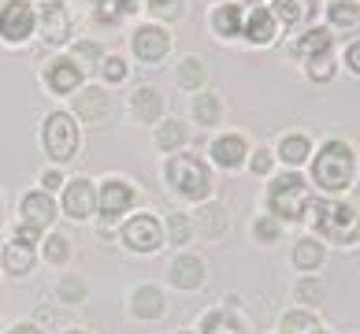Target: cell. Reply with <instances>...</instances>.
I'll return each instance as SVG.
<instances>
[{"label": "cell", "instance_id": "83f0119b", "mask_svg": "<svg viewBox=\"0 0 360 334\" xmlns=\"http://www.w3.org/2000/svg\"><path fill=\"white\" fill-rule=\"evenodd\" d=\"M356 19H360V8L353 0H335L330 4V23L335 26H356Z\"/></svg>", "mask_w": 360, "mask_h": 334}, {"label": "cell", "instance_id": "60d3db41", "mask_svg": "<svg viewBox=\"0 0 360 334\" xmlns=\"http://www.w3.org/2000/svg\"><path fill=\"white\" fill-rule=\"evenodd\" d=\"M249 167L257 171V175H268V171H271V156H268V153L260 149L257 156H252V164H249Z\"/></svg>", "mask_w": 360, "mask_h": 334}, {"label": "cell", "instance_id": "5b68a950", "mask_svg": "<svg viewBox=\"0 0 360 334\" xmlns=\"http://www.w3.org/2000/svg\"><path fill=\"white\" fill-rule=\"evenodd\" d=\"M45 149L49 156L56 160V164H68V160H75V149H78V127L71 115L63 112H52L45 119Z\"/></svg>", "mask_w": 360, "mask_h": 334}, {"label": "cell", "instance_id": "4fadbf2b", "mask_svg": "<svg viewBox=\"0 0 360 334\" xmlns=\"http://www.w3.org/2000/svg\"><path fill=\"white\" fill-rule=\"evenodd\" d=\"M171 283H175L179 290H197L205 283V264L197 257H179L175 264H171Z\"/></svg>", "mask_w": 360, "mask_h": 334}, {"label": "cell", "instance_id": "5bb4252c", "mask_svg": "<svg viewBox=\"0 0 360 334\" xmlns=\"http://www.w3.org/2000/svg\"><path fill=\"white\" fill-rule=\"evenodd\" d=\"M45 82L56 93H71V89H78V82H82V71L75 67V60H56V63H49Z\"/></svg>", "mask_w": 360, "mask_h": 334}, {"label": "cell", "instance_id": "d4e9b609", "mask_svg": "<svg viewBox=\"0 0 360 334\" xmlns=\"http://www.w3.org/2000/svg\"><path fill=\"white\" fill-rule=\"evenodd\" d=\"M97 19L101 23H115L119 15H130V11L138 8V0H97Z\"/></svg>", "mask_w": 360, "mask_h": 334}, {"label": "cell", "instance_id": "3957f363", "mask_svg": "<svg viewBox=\"0 0 360 334\" xmlns=\"http://www.w3.org/2000/svg\"><path fill=\"white\" fill-rule=\"evenodd\" d=\"M271 212L278 219H290V223H297L304 216V208H309V182H304L301 175H283V179H275L271 182Z\"/></svg>", "mask_w": 360, "mask_h": 334}, {"label": "cell", "instance_id": "277c9868", "mask_svg": "<svg viewBox=\"0 0 360 334\" xmlns=\"http://www.w3.org/2000/svg\"><path fill=\"white\" fill-rule=\"evenodd\" d=\"M167 182L190 200H205L212 193V175L197 156H175L167 164Z\"/></svg>", "mask_w": 360, "mask_h": 334}, {"label": "cell", "instance_id": "c3c4849f", "mask_svg": "<svg viewBox=\"0 0 360 334\" xmlns=\"http://www.w3.org/2000/svg\"><path fill=\"white\" fill-rule=\"evenodd\" d=\"M182 334H190V330H182Z\"/></svg>", "mask_w": 360, "mask_h": 334}, {"label": "cell", "instance_id": "4dcf8cb0", "mask_svg": "<svg viewBox=\"0 0 360 334\" xmlns=\"http://www.w3.org/2000/svg\"><path fill=\"white\" fill-rule=\"evenodd\" d=\"M283 330L286 334H316V316L312 312H290L283 319Z\"/></svg>", "mask_w": 360, "mask_h": 334}, {"label": "cell", "instance_id": "d6986e66", "mask_svg": "<svg viewBox=\"0 0 360 334\" xmlns=\"http://www.w3.org/2000/svg\"><path fill=\"white\" fill-rule=\"evenodd\" d=\"M327 49H330V34H327V30H309L304 37H297V41H293V56L316 60V56H327Z\"/></svg>", "mask_w": 360, "mask_h": 334}, {"label": "cell", "instance_id": "2e32d148", "mask_svg": "<svg viewBox=\"0 0 360 334\" xmlns=\"http://www.w3.org/2000/svg\"><path fill=\"white\" fill-rule=\"evenodd\" d=\"M4 267H8V275H30V267H34V245L15 238V242L4 249Z\"/></svg>", "mask_w": 360, "mask_h": 334}, {"label": "cell", "instance_id": "e575fe53", "mask_svg": "<svg viewBox=\"0 0 360 334\" xmlns=\"http://www.w3.org/2000/svg\"><path fill=\"white\" fill-rule=\"evenodd\" d=\"M167 231H171V242L175 245H186L190 242V216H171Z\"/></svg>", "mask_w": 360, "mask_h": 334}, {"label": "cell", "instance_id": "ac0fdd59", "mask_svg": "<svg viewBox=\"0 0 360 334\" xmlns=\"http://www.w3.org/2000/svg\"><path fill=\"white\" fill-rule=\"evenodd\" d=\"M245 37H249V41H257V45H268L275 37V19L264 8H252V15L245 23Z\"/></svg>", "mask_w": 360, "mask_h": 334}, {"label": "cell", "instance_id": "30bf717a", "mask_svg": "<svg viewBox=\"0 0 360 334\" xmlns=\"http://www.w3.org/2000/svg\"><path fill=\"white\" fill-rule=\"evenodd\" d=\"M130 205H134V190H130L127 182H119V179L104 182V190H101V197H97V208L104 212V216L115 219V216H123Z\"/></svg>", "mask_w": 360, "mask_h": 334}, {"label": "cell", "instance_id": "8fae6325", "mask_svg": "<svg viewBox=\"0 0 360 334\" xmlns=\"http://www.w3.org/2000/svg\"><path fill=\"white\" fill-rule=\"evenodd\" d=\"M134 52H138V60H145V63L160 60L167 52V34L160 30V26H141V30L134 34Z\"/></svg>", "mask_w": 360, "mask_h": 334}, {"label": "cell", "instance_id": "836d02e7", "mask_svg": "<svg viewBox=\"0 0 360 334\" xmlns=\"http://www.w3.org/2000/svg\"><path fill=\"white\" fill-rule=\"evenodd\" d=\"M82 297H86V283H82V278H75V275H68L60 283V301L63 304H75V301H82Z\"/></svg>", "mask_w": 360, "mask_h": 334}, {"label": "cell", "instance_id": "ba28073f", "mask_svg": "<svg viewBox=\"0 0 360 334\" xmlns=\"http://www.w3.org/2000/svg\"><path fill=\"white\" fill-rule=\"evenodd\" d=\"M34 30V8L26 0H11V4L0 11V34L8 41H22L26 34Z\"/></svg>", "mask_w": 360, "mask_h": 334}, {"label": "cell", "instance_id": "7a4b0ae2", "mask_svg": "<svg viewBox=\"0 0 360 334\" xmlns=\"http://www.w3.org/2000/svg\"><path fill=\"white\" fill-rule=\"evenodd\" d=\"M316 226L330 242H356L360 238V212L342 200H323L316 208Z\"/></svg>", "mask_w": 360, "mask_h": 334}, {"label": "cell", "instance_id": "f546056e", "mask_svg": "<svg viewBox=\"0 0 360 334\" xmlns=\"http://www.w3.org/2000/svg\"><path fill=\"white\" fill-rule=\"evenodd\" d=\"M223 226H226V212H223V205H208L205 212H201V231L205 234H223Z\"/></svg>", "mask_w": 360, "mask_h": 334}, {"label": "cell", "instance_id": "7c38bea8", "mask_svg": "<svg viewBox=\"0 0 360 334\" xmlns=\"http://www.w3.org/2000/svg\"><path fill=\"white\" fill-rule=\"evenodd\" d=\"M41 30H45V41L52 45H63L71 34V23H68V11H63L56 0H49L45 11H41Z\"/></svg>", "mask_w": 360, "mask_h": 334}, {"label": "cell", "instance_id": "d6a6232c", "mask_svg": "<svg viewBox=\"0 0 360 334\" xmlns=\"http://www.w3.org/2000/svg\"><path fill=\"white\" fill-rule=\"evenodd\" d=\"M193 115L201 119L205 127H212L219 119V97H212V93H205V97H197V104H193Z\"/></svg>", "mask_w": 360, "mask_h": 334}, {"label": "cell", "instance_id": "cb8c5ba5", "mask_svg": "<svg viewBox=\"0 0 360 334\" xmlns=\"http://www.w3.org/2000/svg\"><path fill=\"white\" fill-rule=\"evenodd\" d=\"M278 156H283L290 167H297V164H304V160H309V141H304L301 134H293V138H283V149H278Z\"/></svg>", "mask_w": 360, "mask_h": 334}, {"label": "cell", "instance_id": "6da1fadb", "mask_svg": "<svg viewBox=\"0 0 360 334\" xmlns=\"http://www.w3.org/2000/svg\"><path fill=\"white\" fill-rule=\"evenodd\" d=\"M312 175L323 190H345L353 179V149L342 141H327L312 164Z\"/></svg>", "mask_w": 360, "mask_h": 334}, {"label": "cell", "instance_id": "ee69618b", "mask_svg": "<svg viewBox=\"0 0 360 334\" xmlns=\"http://www.w3.org/2000/svg\"><path fill=\"white\" fill-rule=\"evenodd\" d=\"M41 182H45V186H49V190H56V186H63V179H60V175H56V171H49V175H45V179H41Z\"/></svg>", "mask_w": 360, "mask_h": 334}, {"label": "cell", "instance_id": "44dd1931", "mask_svg": "<svg viewBox=\"0 0 360 334\" xmlns=\"http://www.w3.org/2000/svg\"><path fill=\"white\" fill-rule=\"evenodd\" d=\"M75 112L86 119V123H93V119H101L104 112H108V97H104L101 89H86L82 97H75Z\"/></svg>", "mask_w": 360, "mask_h": 334}, {"label": "cell", "instance_id": "b9f144b4", "mask_svg": "<svg viewBox=\"0 0 360 334\" xmlns=\"http://www.w3.org/2000/svg\"><path fill=\"white\" fill-rule=\"evenodd\" d=\"M257 238H264V242H271V238H275V223H271V219L257 223Z\"/></svg>", "mask_w": 360, "mask_h": 334}, {"label": "cell", "instance_id": "f1b7e54d", "mask_svg": "<svg viewBox=\"0 0 360 334\" xmlns=\"http://www.w3.org/2000/svg\"><path fill=\"white\" fill-rule=\"evenodd\" d=\"M182 141H186V130H182V123H175V119L156 130V145H160V149H179Z\"/></svg>", "mask_w": 360, "mask_h": 334}, {"label": "cell", "instance_id": "52a82bcc", "mask_svg": "<svg viewBox=\"0 0 360 334\" xmlns=\"http://www.w3.org/2000/svg\"><path fill=\"white\" fill-rule=\"evenodd\" d=\"M56 216V205H52L49 193H26L22 197V223L19 231H30V234H41L45 226Z\"/></svg>", "mask_w": 360, "mask_h": 334}, {"label": "cell", "instance_id": "e0dca14e", "mask_svg": "<svg viewBox=\"0 0 360 334\" xmlns=\"http://www.w3.org/2000/svg\"><path fill=\"white\" fill-rule=\"evenodd\" d=\"M160 112H164V101H160V93L153 86L134 89V115L141 119V123H156Z\"/></svg>", "mask_w": 360, "mask_h": 334}, {"label": "cell", "instance_id": "8992f818", "mask_svg": "<svg viewBox=\"0 0 360 334\" xmlns=\"http://www.w3.org/2000/svg\"><path fill=\"white\" fill-rule=\"evenodd\" d=\"M123 242L134 252H156L164 245V231H160V223L153 216H134L123 226Z\"/></svg>", "mask_w": 360, "mask_h": 334}, {"label": "cell", "instance_id": "4316f807", "mask_svg": "<svg viewBox=\"0 0 360 334\" xmlns=\"http://www.w3.org/2000/svg\"><path fill=\"white\" fill-rule=\"evenodd\" d=\"M216 30H219L223 37H234L238 30H242V11L231 8V4L219 8V11H216Z\"/></svg>", "mask_w": 360, "mask_h": 334}, {"label": "cell", "instance_id": "8d00e7d4", "mask_svg": "<svg viewBox=\"0 0 360 334\" xmlns=\"http://www.w3.org/2000/svg\"><path fill=\"white\" fill-rule=\"evenodd\" d=\"M330 75H335V63H330L327 56H316L312 67H309V78H312V82H327Z\"/></svg>", "mask_w": 360, "mask_h": 334}, {"label": "cell", "instance_id": "603a6c76", "mask_svg": "<svg viewBox=\"0 0 360 334\" xmlns=\"http://www.w3.org/2000/svg\"><path fill=\"white\" fill-rule=\"evenodd\" d=\"M293 264L301 267V271H312V267L323 264V245L312 242V238H304V242L293 245Z\"/></svg>", "mask_w": 360, "mask_h": 334}, {"label": "cell", "instance_id": "d590c367", "mask_svg": "<svg viewBox=\"0 0 360 334\" xmlns=\"http://www.w3.org/2000/svg\"><path fill=\"white\" fill-rule=\"evenodd\" d=\"M45 257H49L52 264H63V260H68V238H63V234H52L49 242H45Z\"/></svg>", "mask_w": 360, "mask_h": 334}, {"label": "cell", "instance_id": "7dc6e473", "mask_svg": "<svg viewBox=\"0 0 360 334\" xmlns=\"http://www.w3.org/2000/svg\"><path fill=\"white\" fill-rule=\"evenodd\" d=\"M223 334H238V330H223Z\"/></svg>", "mask_w": 360, "mask_h": 334}, {"label": "cell", "instance_id": "484cf974", "mask_svg": "<svg viewBox=\"0 0 360 334\" xmlns=\"http://www.w3.org/2000/svg\"><path fill=\"white\" fill-rule=\"evenodd\" d=\"M293 293H297V304H319L327 297V286L319 283V278H301Z\"/></svg>", "mask_w": 360, "mask_h": 334}, {"label": "cell", "instance_id": "bcb514c9", "mask_svg": "<svg viewBox=\"0 0 360 334\" xmlns=\"http://www.w3.org/2000/svg\"><path fill=\"white\" fill-rule=\"evenodd\" d=\"M68 334H86V330H68Z\"/></svg>", "mask_w": 360, "mask_h": 334}, {"label": "cell", "instance_id": "74e56055", "mask_svg": "<svg viewBox=\"0 0 360 334\" xmlns=\"http://www.w3.org/2000/svg\"><path fill=\"white\" fill-rule=\"evenodd\" d=\"M104 78H108V82H123V78H127V63L119 60V56L104 60Z\"/></svg>", "mask_w": 360, "mask_h": 334}, {"label": "cell", "instance_id": "ab89813d", "mask_svg": "<svg viewBox=\"0 0 360 334\" xmlns=\"http://www.w3.org/2000/svg\"><path fill=\"white\" fill-rule=\"evenodd\" d=\"M75 56H78V60H86V63H93V60H101V49L93 45V41H82V45L75 49Z\"/></svg>", "mask_w": 360, "mask_h": 334}, {"label": "cell", "instance_id": "7402d4cb", "mask_svg": "<svg viewBox=\"0 0 360 334\" xmlns=\"http://www.w3.org/2000/svg\"><path fill=\"white\" fill-rule=\"evenodd\" d=\"M275 15L286 26H301L304 19H312V0H275Z\"/></svg>", "mask_w": 360, "mask_h": 334}, {"label": "cell", "instance_id": "ffe728a7", "mask_svg": "<svg viewBox=\"0 0 360 334\" xmlns=\"http://www.w3.org/2000/svg\"><path fill=\"white\" fill-rule=\"evenodd\" d=\"M212 156H216V164L223 167H238L245 160V141L238 138V134H231V138H219L216 149H212Z\"/></svg>", "mask_w": 360, "mask_h": 334}, {"label": "cell", "instance_id": "9a60e30c", "mask_svg": "<svg viewBox=\"0 0 360 334\" xmlns=\"http://www.w3.org/2000/svg\"><path fill=\"white\" fill-rule=\"evenodd\" d=\"M130 304H134V316H138V319H156V316H164V293H160L156 286L134 290Z\"/></svg>", "mask_w": 360, "mask_h": 334}, {"label": "cell", "instance_id": "f35d334b", "mask_svg": "<svg viewBox=\"0 0 360 334\" xmlns=\"http://www.w3.org/2000/svg\"><path fill=\"white\" fill-rule=\"evenodd\" d=\"M149 4H153L156 15H171V19L182 11V0H149Z\"/></svg>", "mask_w": 360, "mask_h": 334}, {"label": "cell", "instance_id": "681fc988", "mask_svg": "<svg viewBox=\"0 0 360 334\" xmlns=\"http://www.w3.org/2000/svg\"><path fill=\"white\" fill-rule=\"evenodd\" d=\"M319 334H323V330H319Z\"/></svg>", "mask_w": 360, "mask_h": 334}, {"label": "cell", "instance_id": "1f68e13d", "mask_svg": "<svg viewBox=\"0 0 360 334\" xmlns=\"http://www.w3.org/2000/svg\"><path fill=\"white\" fill-rule=\"evenodd\" d=\"M179 82H182V86H190V89H193V86H201V82H205V63H201V60H193V56H190V60H182V63H179Z\"/></svg>", "mask_w": 360, "mask_h": 334}, {"label": "cell", "instance_id": "7bdbcfd3", "mask_svg": "<svg viewBox=\"0 0 360 334\" xmlns=\"http://www.w3.org/2000/svg\"><path fill=\"white\" fill-rule=\"evenodd\" d=\"M345 60H349V67L360 75V41H356V45H349V52H345Z\"/></svg>", "mask_w": 360, "mask_h": 334}, {"label": "cell", "instance_id": "9c48e42d", "mask_svg": "<svg viewBox=\"0 0 360 334\" xmlns=\"http://www.w3.org/2000/svg\"><path fill=\"white\" fill-rule=\"evenodd\" d=\"M93 208H97V190H93V182H86V179L68 182L63 212H68L71 219H86V216H93Z\"/></svg>", "mask_w": 360, "mask_h": 334}, {"label": "cell", "instance_id": "f6af8a7d", "mask_svg": "<svg viewBox=\"0 0 360 334\" xmlns=\"http://www.w3.org/2000/svg\"><path fill=\"white\" fill-rule=\"evenodd\" d=\"M11 334H37V327H30V323H19V327H11Z\"/></svg>", "mask_w": 360, "mask_h": 334}]
</instances>
